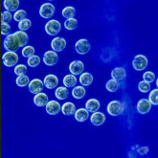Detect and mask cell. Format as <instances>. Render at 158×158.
Masks as SVG:
<instances>
[{
  "label": "cell",
  "mask_w": 158,
  "mask_h": 158,
  "mask_svg": "<svg viewBox=\"0 0 158 158\" xmlns=\"http://www.w3.org/2000/svg\"><path fill=\"white\" fill-rule=\"evenodd\" d=\"M28 40H29L28 35L23 31H18L6 36L4 40V47L8 51L15 52V50L26 45Z\"/></svg>",
  "instance_id": "1"
},
{
  "label": "cell",
  "mask_w": 158,
  "mask_h": 158,
  "mask_svg": "<svg viewBox=\"0 0 158 158\" xmlns=\"http://www.w3.org/2000/svg\"><path fill=\"white\" fill-rule=\"evenodd\" d=\"M124 108L125 106L122 103H120V102H117V101H112V102H110L107 106V112L112 116H117L123 112Z\"/></svg>",
  "instance_id": "2"
},
{
  "label": "cell",
  "mask_w": 158,
  "mask_h": 158,
  "mask_svg": "<svg viewBox=\"0 0 158 158\" xmlns=\"http://www.w3.org/2000/svg\"><path fill=\"white\" fill-rule=\"evenodd\" d=\"M60 23L58 20L52 19L50 21H48L45 25V31L48 35H58L60 31Z\"/></svg>",
  "instance_id": "3"
},
{
  "label": "cell",
  "mask_w": 158,
  "mask_h": 158,
  "mask_svg": "<svg viewBox=\"0 0 158 158\" xmlns=\"http://www.w3.org/2000/svg\"><path fill=\"white\" fill-rule=\"evenodd\" d=\"M148 65V59L143 55H137L132 61V66L137 71L144 70Z\"/></svg>",
  "instance_id": "4"
},
{
  "label": "cell",
  "mask_w": 158,
  "mask_h": 158,
  "mask_svg": "<svg viewBox=\"0 0 158 158\" xmlns=\"http://www.w3.org/2000/svg\"><path fill=\"white\" fill-rule=\"evenodd\" d=\"M3 63L8 67H12L15 64H16L17 60H18V56L15 53V52H11L8 51L7 53H5L3 55Z\"/></svg>",
  "instance_id": "5"
},
{
  "label": "cell",
  "mask_w": 158,
  "mask_h": 158,
  "mask_svg": "<svg viewBox=\"0 0 158 158\" xmlns=\"http://www.w3.org/2000/svg\"><path fill=\"white\" fill-rule=\"evenodd\" d=\"M55 13V6L51 3H44L40 9V15L43 18H50Z\"/></svg>",
  "instance_id": "6"
},
{
  "label": "cell",
  "mask_w": 158,
  "mask_h": 158,
  "mask_svg": "<svg viewBox=\"0 0 158 158\" xmlns=\"http://www.w3.org/2000/svg\"><path fill=\"white\" fill-rule=\"evenodd\" d=\"M59 57L57 53L55 51H47L44 54V57H43V61L46 65L48 66H53L55 65L56 63L58 62Z\"/></svg>",
  "instance_id": "7"
},
{
  "label": "cell",
  "mask_w": 158,
  "mask_h": 158,
  "mask_svg": "<svg viewBox=\"0 0 158 158\" xmlns=\"http://www.w3.org/2000/svg\"><path fill=\"white\" fill-rule=\"evenodd\" d=\"M75 48H76V51L80 55H85L89 52L91 46L86 40H80L77 41V43L75 45Z\"/></svg>",
  "instance_id": "8"
},
{
  "label": "cell",
  "mask_w": 158,
  "mask_h": 158,
  "mask_svg": "<svg viewBox=\"0 0 158 158\" xmlns=\"http://www.w3.org/2000/svg\"><path fill=\"white\" fill-rule=\"evenodd\" d=\"M51 47L55 52H60L66 47V41L62 38H55L52 40Z\"/></svg>",
  "instance_id": "9"
},
{
  "label": "cell",
  "mask_w": 158,
  "mask_h": 158,
  "mask_svg": "<svg viewBox=\"0 0 158 158\" xmlns=\"http://www.w3.org/2000/svg\"><path fill=\"white\" fill-rule=\"evenodd\" d=\"M152 108V104L151 102L147 100V99H142L138 102V105H137V110L139 113L141 114H146L148 113V111L151 110Z\"/></svg>",
  "instance_id": "10"
},
{
  "label": "cell",
  "mask_w": 158,
  "mask_h": 158,
  "mask_svg": "<svg viewBox=\"0 0 158 158\" xmlns=\"http://www.w3.org/2000/svg\"><path fill=\"white\" fill-rule=\"evenodd\" d=\"M46 111L50 115H56L60 111V105L57 101H51L48 102L46 105Z\"/></svg>",
  "instance_id": "11"
},
{
  "label": "cell",
  "mask_w": 158,
  "mask_h": 158,
  "mask_svg": "<svg viewBox=\"0 0 158 158\" xmlns=\"http://www.w3.org/2000/svg\"><path fill=\"white\" fill-rule=\"evenodd\" d=\"M83 63L80 60H74L70 63L69 70L73 74V75H80V74L83 71Z\"/></svg>",
  "instance_id": "12"
},
{
  "label": "cell",
  "mask_w": 158,
  "mask_h": 158,
  "mask_svg": "<svg viewBox=\"0 0 158 158\" xmlns=\"http://www.w3.org/2000/svg\"><path fill=\"white\" fill-rule=\"evenodd\" d=\"M43 88V82L39 80V79H35L32 80L31 82H29V90L34 93V94H38L40 93Z\"/></svg>",
  "instance_id": "13"
},
{
  "label": "cell",
  "mask_w": 158,
  "mask_h": 158,
  "mask_svg": "<svg viewBox=\"0 0 158 158\" xmlns=\"http://www.w3.org/2000/svg\"><path fill=\"white\" fill-rule=\"evenodd\" d=\"M34 103L38 106H44L48 103V96L45 93H38L34 98Z\"/></svg>",
  "instance_id": "14"
},
{
  "label": "cell",
  "mask_w": 158,
  "mask_h": 158,
  "mask_svg": "<svg viewBox=\"0 0 158 158\" xmlns=\"http://www.w3.org/2000/svg\"><path fill=\"white\" fill-rule=\"evenodd\" d=\"M91 123L94 125V126H101L105 123V120H106V116L104 115V113L102 112H94L93 115L91 116Z\"/></svg>",
  "instance_id": "15"
},
{
  "label": "cell",
  "mask_w": 158,
  "mask_h": 158,
  "mask_svg": "<svg viewBox=\"0 0 158 158\" xmlns=\"http://www.w3.org/2000/svg\"><path fill=\"white\" fill-rule=\"evenodd\" d=\"M43 83H44L45 86L47 87V88L52 89V88H55L56 86L58 85L59 80H58V78L56 77L55 75H48V76L45 77Z\"/></svg>",
  "instance_id": "16"
},
{
  "label": "cell",
  "mask_w": 158,
  "mask_h": 158,
  "mask_svg": "<svg viewBox=\"0 0 158 158\" xmlns=\"http://www.w3.org/2000/svg\"><path fill=\"white\" fill-rule=\"evenodd\" d=\"M111 77L115 81H122L126 78V71L122 67H117L113 69L112 73H111Z\"/></svg>",
  "instance_id": "17"
},
{
  "label": "cell",
  "mask_w": 158,
  "mask_h": 158,
  "mask_svg": "<svg viewBox=\"0 0 158 158\" xmlns=\"http://www.w3.org/2000/svg\"><path fill=\"white\" fill-rule=\"evenodd\" d=\"M88 118V110L85 108H80L75 111V119L78 122H85Z\"/></svg>",
  "instance_id": "18"
},
{
  "label": "cell",
  "mask_w": 158,
  "mask_h": 158,
  "mask_svg": "<svg viewBox=\"0 0 158 158\" xmlns=\"http://www.w3.org/2000/svg\"><path fill=\"white\" fill-rule=\"evenodd\" d=\"M61 111L64 115H72L75 113L76 111V106L73 103L71 102H68V103H65L63 106H62V108H61Z\"/></svg>",
  "instance_id": "19"
},
{
  "label": "cell",
  "mask_w": 158,
  "mask_h": 158,
  "mask_svg": "<svg viewBox=\"0 0 158 158\" xmlns=\"http://www.w3.org/2000/svg\"><path fill=\"white\" fill-rule=\"evenodd\" d=\"M100 108V103L99 101L96 99H90L87 101L86 103V109L88 111H91V112H96L97 110H99Z\"/></svg>",
  "instance_id": "20"
},
{
  "label": "cell",
  "mask_w": 158,
  "mask_h": 158,
  "mask_svg": "<svg viewBox=\"0 0 158 158\" xmlns=\"http://www.w3.org/2000/svg\"><path fill=\"white\" fill-rule=\"evenodd\" d=\"M19 6V1L18 0H5L4 7L7 11H15Z\"/></svg>",
  "instance_id": "21"
},
{
  "label": "cell",
  "mask_w": 158,
  "mask_h": 158,
  "mask_svg": "<svg viewBox=\"0 0 158 158\" xmlns=\"http://www.w3.org/2000/svg\"><path fill=\"white\" fill-rule=\"evenodd\" d=\"M80 81L82 85L85 86H88L90 85L92 81H93V76L91 75L90 73H83L81 74V76L80 78Z\"/></svg>",
  "instance_id": "22"
},
{
  "label": "cell",
  "mask_w": 158,
  "mask_h": 158,
  "mask_svg": "<svg viewBox=\"0 0 158 158\" xmlns=\"http://www.w3.org/2000/svg\"><path fill=\"white\" fill-rule=\"evenodd\" d=\"M72 95L75 99H81L85 96V88L82 86H77L73 89Z\"/></svg>",
  "instance_id": "23"
},
{
  "label": "cell",
  "mask_w": 158,
  "mask_h": 158,
  "mask_svg": "<svg viewBox=\"0 0 158 158\" xmlns=\"http://www.w3.org/2000/svg\"><path fill=\"white\" fill-rule=\"evenodd\" d=\"M56 97H57L58 99L60 100H64V99H66L68 97V90L66 87H58L57 89H56Z\"/></svg>",
  "instance_id": "24"
},
{
  "label": "cell",
  "mask_w": 158,
  "mask_h": 158,
  "mask_svg": "<svg viewBox=\"0 0 158 158\" xmlns=\"http://www.w3.org/2000/svg\"><path fill=\"white\" fill-rule=\"evenodd\" d=\"M77 83V79L74 75H67L63 79V85L65 87H73Z\"/></svg>",
  "instance_id": "25"
},
{
  "label": "cell",
  "mask_w": 158,
  "mask_h": 158,
  "mask_svg": "<svg viewBox=\"0 0 158 158\" xmlns=\"http://www.w3.org/2000/svg\"><path fill=\"white\" fill-rule=\"evenodd\" d=\"M75 15H76V10H75V8H73V7H65L62 10V15L64 17L68 18V19L73 18Z\"/></svg>",
  "instance_id": "26"
},
{
  "label": "cell",
  "mask_w": 158,
  "mask_h": 158,
  "mask_svg": "<svg viewBox=\"0 0 158 158\" xmlns=\"http://www.w3.org/2000/svg\"><path fill=\"white\" fill-rule=\"evenodd\" d=\"M64 26L67 30H74L78 27V20L75 18H70L64 22Z\"/></svg>",
  "instance_id": "27"
},
{
  "label": "cell",
  "mask_w": 158,
  "mask_h": 158,
  "mask_svg": "<svg viewBox=\"0 0 158 158\" xmlns=\"http://www.w3.org/2000/svg\"><path fill=\"white\" fill-rule=\"evenodd\" d=\"M119 87V83L115 80H110L106 82V89L109 92H115Z\"/></svg>",
  "instance_id": "28"
},
{
  "label": "cell",
  "mask_w": 158,
  "mask_h": 158,
  "mask_svg": "<svg viewBox=\"0 0 158 158\" xmlns=\"http://www.w3.org/2000/svg\"><path fill=\"white\" fill-rule=\"evenodd\" d=\"M16 85L20 87H23V86H26L27 85H29V78L25 75H22V76H19L17 79H16Z\"/></svg>",
  "instance_id": "29"
},
{
  "label": "cell",
  "mask_w": 158,
  "mask_h": 158,
  "mask_svg": "<svg viewBox=\"0 0 158 158\" xmlns=\"http://www.w3.org/2000/svg\"><path fill=\"white\" fill-rule=\"evenodd\" d=\"M34 54H35V49L32 46H25L22 50V55L25 58H30L32 56H34Z\"/></svg>",
  "instance_id": "30"
},
{
  "label": "cell",
  "mask_w": 158,
  "mask_h": 158,
  "mask_svg": "<svg viewBox=\"0 0 158 158\" xmlns=\"http://www.w3.org/2000/svg\"><path fill=\"white\" fill-rule=\"evenodd\" d=\"M40 62V57H38V56H32V57H30L29 59H28V64L31 66V67H35L38 66Z\"/></svg>",
  "instance_id": "31"
},
{
  "label": "cell",
  "mask_w": 158,
  "mask_h": 158,
  "mask_svg": "<svg viewBox=\"0 0 158 158\" xmlns=\"http://www.w3.org/2000/svg\"><path fill=\"white\" fill-rule=\"evenodd\" d=\"M26 16H27V13L24 10H19V11H16V13L15 14V21H22L24 19H26Z\"/></svg>",
  "instance_id": "32"
},
{
  "label": "cell",
  "mask_w": 158,
  "mask_h": 158,
  "mask_svg": "<svg viewBox=\"0 0 158 158\" xmlns=\"http://www.w3.org/2000/svg\"><path fill=\"white\" fill-rule=\"evenodd\" d=\"M31 25H32V22H31V20L30 19H24V20H22V21H20L19 22V24H18V27H19V29L21 30V31H26V30H28L29 28L31 27Z\"/></svg>",
  "instance_id": "33"
},
{
  "label": "cell",
  "mask_w": 158,
  "mask_h": 158,
  "mask_svg": "<svg viewBox=\"0 0 158 158\" xmlns=\"http://www.w3.org/2000/svg\"><path fill=\"white\" fill-rule=\"evenodd\" d=\"M138 88H139V90H140L141 92H143V93H146L148 91H150V89H151L150 82L145 81H140V82H139V85H138Z\"/></svg>",
  "instance_id": "34"
},
{
  "label": "cell",
  "mask_w": 158,
  "mask_h": 158,
  "mask_svg": "<svg viewBox=\"0 0 158 158\" xmlns=\"http://www.w3.org/2000/svg\"><path fill=\"white\" fill-rule=\"evenodd\" d=\"M27 72V67L23 64H19V65H16V67L15 68V73L18 76H22L25 75V73Z\"/></svg>",
  "instance_id": "35"
},
{
  "label": "cell",
  "mask_w": 158,
  "mask_h": 158,
  "mask_svg": "<svg viewBox=\"0 0 158 158\" xmlns=\"http://www.w3.org/2000/svg\"><path fill=\"white\" fill-rule=\"evenodd\" d=\"M157 94H158V90L154 89L151 92V95H150V102L151 104L157 106L158 105V99H157Z\"/></svg>",
  "instance_id": "36"
},
{
  "label": "cell",
  "mask_w": 158,
  "mask_h": 158,
  "mask_svg": "<svg viewBox=\"0 0 158 158\" xmlns=\"http://www.w3.org/2000/svg\"><path fill=\"white\" fill-rule=\"evenodd\" d=\"M143 79L145 80V81L152 82V81H153L155 80V75H154V73L148 71V72H146L143 75Z\"/></svg>",
  "instance_id": "37"
},
{
  "label": "cell",
  "mask_w": 158,
  "mask_h": 158,
  "mask_svg": "<svg viewBox=\"0 0 158 158\" xmlns=\"http://www.w3.org/2000/svg\"><path fill=\"white\" fill-rule=\"evenodd\" d=\"M12 20V15L9 12H3L1 15V21L4 23H8Z\"/></svg>",
  "instance_id": "38"
},
{
  "label": "cell",
  "mask_w": 158,
  "mask_h": 158,
  "mask_svg": "<svg viewBox=\"0 0 158 158\" xmlns=\"http://www.w3.org/2000/svg\"><path fill=\"white\" fill-rule=\"evenodd\" d=\"M10 31H11V27H10V25H9L8 23L2 22V23H1V34H2V35H7V34L10 33Z\"/></svg>",
  "instance_id": "39"
}]
</instances>
